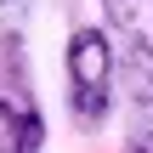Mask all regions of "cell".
Returning a JSON list of instances; mask_svg holds the SVG:
<instances>
[{"label": "cell", "mask_w": 153, "mask_h": 153, "mask_svg": "<svg viewBox=\"0 0 153 153\" xmlns=\"http://www.w3.org/2000/svg\"><path fill=\"white\" fill-rule=\"evenodd\" d=\"M68 102L85 125L114 108V40L102 28H74L68 40Z\"/></svg>", "instance_id": "cell-1"}, {"label": "cell", "mask_w": 153, "mask_h": 153, "mask_svg": "<svg viewBox=\"0 0 153 153\" xmlns=\"http://www.w3.org/2000/svg\"><path fill=\"white\" fill-rule=\"evenodd\" d=\"M40 142H45L40 114H28L23 102L0 97V153H40Z\"/></svg>", "instance_id": "cell-2"}, {"label": "cell", "mask_w": 153, "mask_h": 153, "mask_svg": "<svg viewBox=\"0 0 153 153\" xmlns=\"http://www.w3.org/2000/svg\"><path fill=\"white\" fill-rule=\"evenodd\" d=\"M23 11V0H0V17H17Z\"/></svg>", "instance_id": "cell-3"}, {"label": "cell", "mask_w": 153, "mask_h": 153, "mask_svg": "<svg viewBox=\"0 0 153 153\" xmlns=\"http://www.w3.org/2000/svg\"><path fill=\"white\" fill-rule=\"evenodd\" d=\"M114 6V17H131V0H108Z\"/></svg>", "instance_id": "cell-4"}]
</instances>
